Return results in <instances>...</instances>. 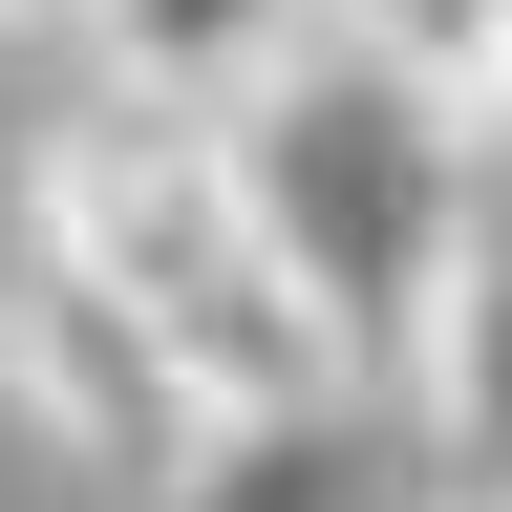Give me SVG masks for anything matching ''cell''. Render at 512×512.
<instances>
[{
  "label": "cell",
  "instance_id": "1",
  "mask_svg": "<svg viewBox=\"0 0 512 512\" xmlns=\"http://www.w3.org/2000/svg\"><path fill=\"white\" fill-rule=\"evenodd\" d=\"M470 171H491V150H470L427 86H384L363 43H299L278 86L235 107V192H256V235H278L320 363H342L363 406L427 384V299H448V235H470Z\"/></svg>",
  "mask_w": 512,
  "mask_h": 512
},
{
  "label": "cell",
  "instance_id": "2",
  "mask_svg": "<svg viewBox=\"0 0 512 512\" xmlns=\"http://www.w3.org/2000/svg\"><path fill=\"white\" fill-rule=\"evenodd\" d=\"M43 256H86V278L171 342L192 384V427H256V406H320V320L278 278V235H256V192H235V128H171V107H86L43 150Z\"/></svg>",
  "mask_w": 512,
  "mask_h": 512
},
{
  "label": "cell",
  "instance_id": "3",
  "mask_svg": "<svg viewBox=\"0 0 512 512\" xmlns=\"http://www.w3.org/2000/svg\"><path fill=\"white\" fill-rule=\"evenodd\" d=\"M0 406H22L64 470H128V491H171L192 470V384H171V342L128 320L86 256H0Z\"/></svg>",
  "mask_w": 512,
  "mask_h": 512
},
{
  "label": "cell",
  "instance_id": "4",
  "mask_svg": "<svg viewBox=\"0 0 512 512\" xmlns=\"http://www.w3.org/2000/svg\"><path fill=\"white\" fill-rule=\"evenodd\" d=\"M150 512H448L427 427L363 406V384H320V406H256V427H192V470Z\"/></svg>",
  "mask_w": 512,
  "mask_h": 512
},
{
  "label": "cell",
  "instance_id": "5",
  "mask_svg": "<svg viewBox=\"0 0 512 512\" xmlns=\"http://www.w3.org/2000/svg\"><path fill=\"white\" fill-rule=\"evenodd\" d=\"M448 512H512V150L470 171V235H448V299H427V384H406Z\"/></svg>",
  "mask_w": 512,
  "mask_h": 512
},
{
  "label": "cell",
  "instance_id": "6",
  "mask_svg": "<svg viewBox=\"0 0 512 512\" xmlns=\"http://www.w3.org/2000/svg\"><path fill=\"white\" fill-rule=\"evenodd\" d=\"M107 43V107H171V128H235L278 64L320 43V0H86Z\"/></svg>",
  "mask_w": 512,
  "mask_h": 512
},
{
  "label": "cell",
  "instance_id": "7",
  "mask_svg": "<svg viewBox=\"0 0 512 512\" xmlns=\"http://www.w3.org/2000/svg\"><path fill=\"white\" fill-rule=\"evenodd\" d=\"M320 43H363L384 86H427L448 128L512 107V0H320Z\"/></svg>",
  "mask_w": 512,
  "mask_h": 512
},
{
  "label": "cell",
  "instance_id": "8",
  "mask_svg": "<svg viewBox=\"0 0 512 512\" xmlns=\"http://www.w3.org/2000/svg\"><path fill=\"white\" fill-rule=\"evenodd\" d=\"M0 22H43V0H0Z\"/></svg>",
  "mask_w": 512,
  "mask_h": 512
},
{
  "label": "cell",
  "instance_id": "9",
  "mask_svg": "<svg viewBox=\"0 0 512 512\" xmlns=\"http://www.w3.org/2000/svg\"><path fill=\"white\" fill-rule=\"evenodd\" d=\"M491 150H512V107H491Z\"/></svg>",
  "mask_w": 512,
  "mask_h": 512
}]
</instances>
